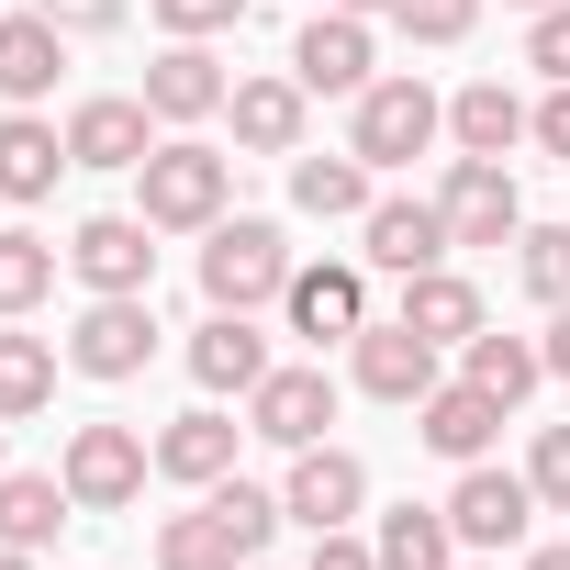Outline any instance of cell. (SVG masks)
<instances>
[{"mask_svg": "<svg viewBox=\"0 0 570 570\" xmlns=\"http://www.w3.org/2000/svg\"><path fill=\"white\" fill-rule=\"evenodd\" d=\"M525 68H537V79H570V0L525 23Z\"/></svg>", "mask_w": 570, "mask_h": 570, "instance_id": "36", "label": "cell"}, {"mask_svg": "<svg viewBox=\"0 0 570 570\" xmlns=\"http://www.w3.org/2000/svg\"><path fill=\"white\" fill-rule=\"evenodd\" d=\"M325 425H336V381L325 370H268L246 392V436H268V448H325Z\"/></svg>", "mask_w": 570, "mask_h": 570, "instance_id": "16", "label": "cell"}, {"mask_svg": "<svg viewBox=\"0 0 570 570\" xmlns=\"http://www.w3.org/2000/svg\"><path fill=\"white\" fill-rule=\"evenodd\" d=\"M436 135H448V101H436L425 79H370V90H358V124H347V157H370V168H414Z\"/></svg>", "mask_w": 570, "mask_h": 570, "instance_id": "4", "label": "cell"}, {"mask_svg": "<svg viewBox=\"0 0 570 570\" xmlns=\"http://www.w3.org/2000/svg\"><path fill=\"white\" fill-rule=\"evenodd\" d=\"M381 46H370V12H325V23H303L292 35V79L303 90H325V101H358L381 68H370Z\"/></svg>", "mask_w": 570, "mask_h": 570, "instance_id": "12", "label": "cell"}, {"mask_svg": "<svg viewBox=\"0 0 570 570\" xmlns=\"http://www.w3.org/2000/svg\"><path fill=\"white\" fill-rule=\"evenodd\" d=\"M157 224L146 213H90L79 235H68V268L90 279V303H112V292H157V246H146Z\"/></svg>", "mask_w": 570, "mask_h": 570, "instance_id": "9", "label": "cell"}, {"mask_svg": "<svg viewBox=\"0 0 570 570\" xmlns=\"http://www.w3.org/2000/svg\"><path fill=\"white\" fill-rule=\"evenodd\" d=\"M414 436H425L436 459H459V470H470V459H492V436H503V403H492L481 381H436V392L414 403Z\"/></svg>", "mask_w": 570, "mask_h": 570, "instance_id": "18", "label": "cell"}, {"mask_svg": "<svg viewBox=\"0 0 570 570\" xmlns=\"http://www.w3.org/2000/svg\"><path fill=\"white\" fill-rule=\"evenodd\" d=\"M279 525H292V514H279V492H257V481H213L190 514L157 525V570H246Z\"/></svg>", "mask_w": 570, "mask_h": 570, "instance_id": "1", "label": "cell"}, {"mask_svg": "<svg viewBox=\"0 0 570 570\" xmlns=\"http://www.w3.org/2000/svg\"><path fill=\"white\" fill-rule=\"evenodd\" d=\"M68 492H79V514H124L135 492H146V470H157V448L135 436V425H68Z\"/></svg>", "mask_w": 570, "mask_h": 570, "instance_id": "5", "label": "cell"}, {"mask_svg": "<svg viewBox=\"0 0 570 570\" xmlns=\"http://www.w3.org/2000/svg\"><path fill=\"white\" fill-rule=\"evenodd\" d=\"M68 514H79L68 470H0V548H46Z\"/></svg>", "mask_w": 570, "mask_h": 570, "instance_id": "25", "label": "cell"}, {"mask_svg": "<svg viewBox=\"0 0 570 570\" xmlns=\"http://www.w3.org/2000/svg\"><path fill=\"white\" fill-rule=\"evenodd\" d=\"M525 570H570V537L559 548H525Z\"/></svg>", "mask_w": 570, "mask_h": 570, "instance_id": "41", "label": "cell"}, {"mask_svg": "<svg viewBox=\"0 0 570 570\" xmlns=\"http://www.w3.org/2000/svg\"><path fill=\"white\" fill-rule=\"evenodd\" d=\"M381 168L370 157H292V213H314V224H358L381 190H370Z\"/></svg>", "mask_w": 570, "mask_h": 570, "instance_id": "26", "label": "cell"}, {"mask_svg": "<svg viewBox=\"0 0 570 570\" xmlns=\"http://www.w3.org/2000/svg\"><path fill=\"white\" fill-rule=\"evenodd\" d=\"M392 23H403V46H459L481 23V0H392Z\"/></svg>", "mask_w": 570, "mask_h": 570, "instance_id": "33", "label": "cell"}, {"mask_svg": "<svg viewBox=\"0 0 570 570\" xmlns=\"http://www.w3.org/2000/svg\"><path fill=\"white\" fill-rule=\"evenodd\" d=\"M537 146L570 168V79H548V101H537Z\"/></svg>", "mask_w": 570, "mask_h": 570, "instance_id": "39", "label": "cell"}, {"mask_svg": "<svg viewBox=\"0 0 570 570\" xmlns=\"http://www.w3.org/2000/svg\"><path fill=\"white\" fill-rule=\"evenodd\" d=\"M157 358V314H146V292H112V303H90L79 325H68V370H90V381H135Z\"/></svg>", "mask_w": 570, "mask_h": 570, "instance_id": "10", "label": "cell"}, {"mask_svg": "<svg viewBox=\"0 0 570 570\" xmlns=\"http://www.w3.org/2000/svg\"><path fill=\"white\" fill-rule=\"evenodd\" d=\"M448 525H459V548L503 559V548H525V525H537V481H525V470L470 459V470H459V492H448Z\"/></svg>", "mask_w": 570, "mask_h": 570, "instance_id": "6", "label": "cell"}, {"mask_svg": "<svg viewBox=\"0 0 570 570\" xmlns=\"http://www.w3.org/2000/svg\"><path fill=\"white\" fill-rule=\"evenodd\" d=\"M279 292H292V246H279V224L268 213H224L202 235V303L213 314H257Z\"/></svg>", "mask_w": 570, "mask_h": 570, "instance_id": "3", "label": "cell"}, {"mask_svg": "<svg viewBox=\"0 0 570 570\" xmlns=\"http://www.w3.org/2000/svg\"><path fill=\"white\" fill-rule=\"evenodd\" d=\"M190 381H202V392H235V403H246V392L268 381V336H257L246 314H213V325L190 336Z\"/></svg>", "mask_w": 570, "mask_h": 570, "instance_id": "24", "label": "cell"}, {"mask_svg": "<svg viewBox=\"0 0 570 570\" xmlns=\"http://www.w3.org/2000/svg\"><path fill=\"white\" fill-rule=\"evenodd\" d=\"M303 570H381V548H370V537H347V525H336V537H314V559H303Z\"/></svg>", "mask_w": 570, "mask_h": 570, "instance_id": "38", "label": "cell"}, {"mask_svg": "<svg viewBox=\"0 0 570 570\" xmlns=\"http://www.w3.org/2000/svg\"><path fill=\"white\" fill-rule=\"evenodd\" d=\"M448 135H459V157H514V146L537 135V112H525L503 79H470V90L448 101Z\"/></svg>", "mask_w": 570, "mask_h": 570, "instance_id": "23", "label": "cell"}, {"mask_svg": "<svg viewBox=\"0 0 570 570\" xmlns=\"http://www.w3.org/2000/svg\"><path fill=\"white\" fill-rule=\"evenodd\" d=\"M57 168H79V157H68V124H46V112H0V202H46Z\"/></svg>", "mask_w": 570, "mask_h": 570, "instance_id": "20", "label": "cell"}, {"mask_svg": "<svg viewBox=\"0 0 570 570\" xmlns=\"http://www.w3.org/2000/svg\"><path fill=\"white\" fill-rule=\"evenodd\" d=\"M303 101H314L303 79H235V101H224L235 112V146L246 157H303Z\"/></svg>", "mask_w": 570, "mask_h": 570, "instance_id": "21", "label": "cell"}, {"mask_svg": "<svg viewBox=\"0 0 570 570\" xmlns=\"http://www.w3.org/2000/svg\"><path fill=\"white\" fill-rule=\"evenodd\" d=\"M514 12H559V0H514Z\"/></svg>", "mask_w": 570, "mask_h": 570, "instance_id": "44", "label": "cell"}, {"mask_svg": "<svg viewBox=\"0 0 570 570\" xmlns=\"http://www.w3.org/2000/svg\"><path fill=\"white\" fill-rule=\"evenodd\" d=\"M459 358H470L459 381H481V392H492L503 414H514V403H525V392L548 381V347H537V336H492V325H481V336H470Z\"/></svg>", "mask_w": 570, "mask_h": 570, "instance_id": "29", "label": "cell"}, {"mask_svg": "<svg viewBox=\"0 0 570 570\" xmlns=\"http://www.w3.org/2000/svg\"><path fill=\"white\" fill-rule=\"evenodd\" d=\"M448 246H459V235H448V213H436V202H403V190H392V202H370V213H358V257H370V268H392V279L448 268Z\"/></svg>", "mask_w": 570, "mask_h": 570, "instance_id": "14", "label": "cell"}, {"mask_svg": "<svg viewBox=\"0 0 570 570\" xmlns=\"http://www.w3.org/2000/svg\"><path fill=\"white\" fill-rule=\"evenodd\" d=\"M235 414H213V403H190V414H168L157 425V470L168 481H190V492H213V481H235Z\"/></svg>", "mask_w": 570, "mask_h": 570, "instance_id": "19", "label": "cell"}, {"mask_svg": "<svg viewBox=\"0 0 570 570\" xmlns=\"http://www.w3.org/2000/svg\"><path fill=\"white\" fill-rule=\"evenodd\" d=\"M279 314H292V336H314V347H347V336L370 325V279H358L347 257H314V268H292Z\"/></svg>", "mask_w": 570, "mask_h": 570, "instance_id": "15", "label": "cell"}, {"mask_svg": "<svg viewBox=\"0 0 570 570\" xmlns=\"http://www.w3.org/2000/svg\"><path fill=\"white\" fill-rule=\"evenodd\" d=\"M224 101H235L224 57H213V46H190V35H168V57L146 68V112H157V124H213Z\"/></svg>", "mask_w": 570, "mask_h": 570, "instance_id": "17", "label": "cell"}, {"mask_svg": "<svg viewBox=\"0 0 570 570\" xmlns=\"http://www.w3.org/2000/svg\"><path fill=\"white\" fill-rule=\"evenodd\" d=\"M459 570H503V559H459Z\"/></svg>", "mask_w": 570, "mask_h": 570, "instance_id": "45", "label": "cell"}, {"mask_svg": "<svg viewBox=\"0 0 570 570\" xmlns=\"http://www.w3.org/2000/svg\"><path fill=\"white\" fill-rule=\"evenodd\" d=\"M246 570H268V559H246Z\"/></svg>", "mask_w": 570, "mask_h": 570, "instance_id": "46", "label": "cell"}, {"mask_svg": "<svg viewBox=\"0 0 570 570\" xmlns=\"http://www.w3.org/2000/svg\"><path fill=\"white\" fill-rule=\"evenodd\" d=\"M436 213H448V235H459V246H514V235H525V190H514V168H503V157H448Z\"/></svg>", "mask_w": 570, "mask_h": 570, "instance_id": "7", "label": "cell"}, {"mask_svg": "<svg viewBox=\"0 0 570 570\" xmlns=\"http://www.w3.org/2000/svg\"><path fill=\"white\" fill-rule=\"evenodd\" d=\"M57 257H68V246H46V235H23V224L0 235V325H23V314L57 292Z\"/></svg>", "mask_w": 570, "mask_h": 570, "instance_id": "31", "label": "cell"}, {"mask_svg": "<svg viewBox=\"0 0 570 570\" xmlns=\"http://www.w3.org/2000/svg\"><path fill=\"white\" fill-rule=\"evenodd\" d=\"M224 202H235V157L202 146V135H157V157L135 168V213L157 235H213Z\"/></svg>", "mask_w": 570, "mask_h": 570, "instance_id": "2", "label": "cell"}, {"mask_svg": "<svg viewBox=\"0 0 570 570\" xmlns=\"http://www.w3.org/2000/svg\"><path fill=\"white\" fill-rule=\"evenodd\" d=\"M336 12H392V0H336Z\"/></svg>", "mask_w": 570, "mask_h": 570, "instance_id": "43", "label": "cell"}, {"mask_svg": "<svg viewBox=\"0 0 570 570\" xmlns=\"http://www.w3.org/2000/svg\"><path fill=\"white\" fill-rule=\"evenodd\" d=\"M436 358H448V347H436V336H414L403 314L347 336V381H358L370 403H425V392H436Z\"/></svg>", "mask_w": 570, "mask_h": 570, "instance_id": "8", "label": "cell"}, {"mask_svg": "<svg viewBox=\"0 0 570 570\" xmlns=\"http://www.w3.org/2000/svg\"><path fill=\"white\" fill-rule=\"evenodd\" d=\"M57 403V347L46 336H0V425H35Z\"/></svg>", "mask_w": 570, "mask_h": 570, "instance_id": "30", "label": "cell"}, {"mask_svg": "<svg viewBox=\"0 0 570 570\" xmlns=\"http://www.w3.org/2000/svg\"><path fill=\"white\" fill-rule=\"evenodd\" d=\"M537 347H548V381H570V303L548 314V336H537Z\"/></svg>", "mask_w": 570, "mask_h": 570, "instance_id": "40", "label": "cell"}, {"mask_svg": "<svg viewBox=\"0 0 570 570\" xmlns=\"http://www.w3.org/2000/svg\"><path fill=\"white\" fill-rule=\"evenodd\" d=\"M57 68H68V35H57L46 12H12V23H0V101H12V112H35V101L57 90Z\"/></svg>", "mask_w": 570, "mask_h": 570, "instance_id": "22", "label": "cell"}, {"mask_svg": "<svg viewBox=\"0 0 570 570\" xmlns=\"http://www.w3.org/2000/svg\"><path fill=\"white\" fill-rule=\"evenodd\" d=\"M68 157H79V168H146V157H157L146 90H90V101L68 112Z\"/></svg>", "mask_w": 570, "mask_h": 570, "instance_id": "13", "label": "cell"}, {"mask_svg": "<svg viewBox=\"0 0 570 570\" xmlns=\"http://www.w3.org/2000/svg\"><path fill=\"white\" fill-rule=\"evenodd\" d=\"M403 325L436 336V347H470V336H481V292H470L459 268H414V279H403Z\"/></svg>", "mask_w": 570, "mask_h": 570, "instance_id": "27", "label": "cell"}, {"mask_svg": "<svg viewBox=\"0 0 570 570\" xmlns=\"http://www.w3.org/2000/svg\"><path fill=\"white\" fill-rule=\"evenodd\" d=\"M525 481H537V503H548V514H570V425H537Z\"/></svg>", "mask_w": 570, "mask_h": 570, "instance_id": "34", "label": "cell"}, {"mask_svg": "<svg viewBox=\"0 0 570 570\" xmlns=\"http://www.w3.org/2000/svg\"><path fill=\"white\" fill-rule=\"evenodd\" d=\"M35 12H46L57 35H112V23H124V0H35Z\"/></svg>", "mask_w": 570, "mask_h": 570, "instance_id": "37", "label": "cell"}, {"mask_svg": "<svg viewBox=\"0 0 570 570\" xmlns=\"http://www.w3.org/2000/svg\"><path fill=\"white\" fill-rule=\"evenodd\" d=\"M146 12H157L168 35H190V46H213V35H235V23H246V0H146Z\"/></svg>", "mask_w": 570, "mask_h": 570, "instance_id": "35", "label": "cell"}, {"mask_svg": "<svg viewBox=\"0 0 570 570\" xmlns=\"http://www.w3.org/2000/svg\"><path fill=\"white\" fill-rule=\"evenodd\" d=\"M514 268H525V292L559 314V303H570V224H525V235H514Z\"/></svg>", "mask_w": 570, "mask_h": 570, "instance_id": "32", "label": "cell"}, {"mask_svg": "<svg viewBox=\"0 0 570 570\" xmlns=\"http://www.w3.org/2000/svg\"><path fill=\"white\" fill-rule=\"evenodd\" d=\"M370 548H381V570H459V525H448V503H392Z\"/></svg>", "mask_w": 570, "mask_h": 570, "instance_id": "28", "label": "cell"}, {"mask_svg": "<svg viewBox=\"0 0 570 570\" xmlns=\"http://www.w3.org/2000/svg\"><path fill=\"white\" fill-rule=\"evenodd\" d=\"M370 503V470L347 448H292V481H279V514H292L303 537H336L347 514Z\"/></svg>", "mask_w": 570, "mask_h": 570, "instance_id": "11", "label": "cell"}, {"mask_svg": "<svg viewBox=\"0 0 570 570\" xmlns=\"http://www.w3.org/2000/svg\"><path fill=\"white\" fill-rule=\"evenodd\" d=\"M0 570H35V548H0Z\"/></svg>", "mask_w": 570, "mask_h": 570, "instance_id": "42", "label": "cell"}]
</instances>
